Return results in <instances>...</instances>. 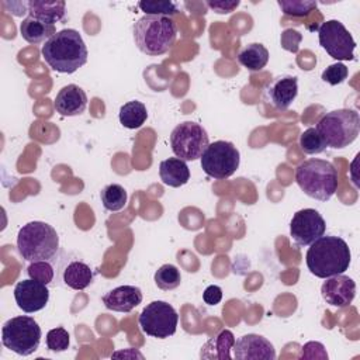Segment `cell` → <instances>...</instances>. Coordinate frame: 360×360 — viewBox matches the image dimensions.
Masks as SVG:
<instances>
[{
  "label": "cell",
  "mask_w": 360,
  "mask_h": 360,
  "mask_svg": "<svg viewBox=\"0 0 360 360\" xmlns=\"http://www.w3.org/2000/svg\"><path fill=\"white\" fill-rule=\"evenodd\" d=\"M44 60L59 73H75L87 62V46L79 31L65 28L52 35L41 49Z\"/></svg>",
  "instance_id": "cell-1"
},
{
  "label": "cell",
  "mask_w": 360,
  "mask_h": 360,
  "mask_svg": "<svg viewBox=\"0 0 360 360\" xmlns=\"http://www.w3.org/2000/svg\"><path fill=\"white\" fill-rule=\"evenodd\" d=\"M350 260L349 245L345 239L333 235L318 238L309 245L305 256L308 270L319 278L345 273L349 269Z\"/></svg>",
  "instance_id": "cell-2"
},
{
  "label": "cell",
  "mask_w": 360,
  "mask_h": 360,
  "mask_svg": "<svg viewBox=\"0 0 360 360\" xmlns=\"http://www.w3.org/2000/svg\"><path fill=\"white\" fill-rule=\"evenodd\" d=\"M132 31L135 45L149 56L166 53L177 38L176 22L165 15H143L135 22Z\"/></svg>",
  "instance_id": "cell-3"
},
{
  "label": "cell",
  "mask_w": 360,
  "mask_h": 360,
  "mask_svg": "<svg viewBox=\"0 0 360 360\" xmlns=\"http://www.w3.org/2000/svg\"><path fill=\"white\" fill-rule=\"evenodd\" d=\"M295 181L311 198L328 201L338 190V170L323 159H307L295 169Z\"/></svg>",
  "instance_id": "cell-4"
},
{
  "label": "cell",
  "mask_w": 360,
  "mask_h": 360,
  "mask_svg": "<svg viewBox=\"0 0 360 360\" xmlns=\"http://www.w3.org/2000/svg\"><path fill=\"white\" fill-rule=\"evenodd\" d=\"M59 248V236L55 228L42 221H31L20 228L17 249L27 262L49 260Z\"/></svg>",
  "instance_id": "cell-5"
},
{
  "label": "cell",
  "mask_w": 360,
  "mask_h": 360,
  "mask_svg": "<svg viewBox=\"0 0 360 360\" xmlns=\"http://www.w3.org/2000/svg\"><path fill=\"white\" fill-rule=\"evenodd\" d=\"M326 146L340 149L356 141L360 132V117L354 110L339 108L326 112L315 127Z\"/></svg>",
  "instance_id": "cell-6"
},
{
  "label": "cell",
  "mask_w": 360,
  "mask_h": 360,
  "mask_svg": "<svg viewBox=\"0 0 360 360\" xmlns=\"http://www.w3.org/2000/svg\"><path fill=\"white\" fill-rule=\"evenodd\" d=\"M41 328L32 316H14L4 322L1 328V342L4 347L20 356L32 354L41 343Z\"/></svg>",
  "instance_id": "cell-7"
},
{
  "label": "cell",
  "mask_w": 360,
  "mask_h": 360,
  "mask_svg": "<svg viewBox=\"0 0 360 360\" xmlns=\"http://www.w3.org/2000/svg\"><path fill=\"white\" fill-rule=\"evenodd\" d=\"M200 159L201 167L207 176L224 180L238 170L240 155L232 142L215 141L207 146Z\"/></svg>",
  "instance_id": "cell-8"
},
{
  "label": "cell",
  "mask_w": 360,
  "mask_h": 360,
  "mask_svg": "<svg viewBox=\"0 0 360 360\" xmlns=\"http://www.w3.org/2000/svg\"><path fill=\"white\" fill-rule=\"evenodd\" d=\"M208 145L207 131L193 121H184L176 125L170 134L172 150L184 162L201 158Z\"/></svg>",
  "instance_id": "cell-9"
},
{
  "label": "cell",
  "mask_w": 360,
  "mask_h": 360,
  "mask_svg": "<svg viewBox=\"0 0 360 360\" xmlns=\"http://www.w3.org/2000/svg\"><path fill=\"white\" fill-rule=\"evenodd\" d=\"M138 322L145 335L166 339L176 333L179 315L169 302L152 301L142 309Z\"/></svg>",
  "instance_id": "cell-10"
},
{
  "label": "cell",
  "mask_w": 360,
  "mask_h": 360,
  "mask_svg": "<svg viewBox=\"0 0 360 360\" xmlns=\"http://www.w3.org/2000/svg\"><path fill=\"white\" fill-rule=\"evenodd\" d=\"M319 44L336 60H353L356 42L347 28L338 20L322 22L318 30Z\"/></svg>",
  "instance_id": "cell-11"
},
{
  "label": "cell",
  "mask_w": 360,
  "mask_h": 360,
  "mask_svg": "<svg viewBox=\"0 0 360 360\" xmlns=\"http://www.w3.org/2000/svg\"><path fill=\"white\" fill-rule=\"evenodd\" d=\"M326 222L323 217L314 208H304L297 211L290 222V233L295 243L308 246L318 238L323 236Z\"/></svg>",
  "instance_id": "cell-12"
},
{
  "label": "cell",
  "mask_w": 360,
  "mask_h": 360,
  "mask_svg": "<svg viewBox=\"0 0 360 360\" xmlns=\"http://www.w3.org/2000/svg\"><path fill=\"white\" fill-rule=\"evenodd\" d=\"M298 94V79L291 75H281L270 79L263 90L262 98L278 111L287 110Z\"/></svg>",
  "instance_id": "cell-13"
},
{
  "label": "cell",
  "mask_w": 360,
  "mask_h": 360,
  "mask_svg": "<svg viewBox=\"0 0 360 360\" xmlns=\"http://www.w3.org/2000/svg\"><path fill=\"white\" fill-rule=\"evenodd\" d=\"M14 300L21 311L32 314L45 308L49 300V290L37 280H22L14 287Z\"/></svg>",
  "instance_id": "cell-14"
},
{
  "label": "cell",
  "mask_w": 360,
  "mask_h": 360,
  "mask_svg": "<svg viewBox=\"0 0 360 360\" xmlns=\"http://www.w3.org/2000/svg\"><path fill=\"white\" fill-rule=\"evenodd\" d=\"M322 298L326 304L345 308L352 304L356 295V283L352 277L342 274L328 277L321 287Z\"/></svg>",
  "instance_id": "cell-15"
},
{
  "label": "cell",
  "mask_w": 360,
  "mask_h": 360,
  "mask_svg": "<svg viewBox=\"0 0 360 360\" xmlns=\"http://www.w3.org/2000/svg\"><path fill=\"white\" fill-rule=\"evenodd\" d=\"M233 356L238 360H274V346L262 335L248 333L235 340Z\"/></svg>",
  "instance_id": "cell-16"
},
{
  "label": "cell",
  "mask_w": 360,
  "mask_h": 360,
  "mask_svg": "<svg viewBox=\"0 0 360 360\" xmlns=\"http://www.w3.org/2000/svg\"><path fill=\"white\" fill-rule=\"evenodd\" d=\"M53 107L63 117L80 115L87 107V94L77 84L63 86L55 97Z\"/></svg>",
  "instance_id": "cell-17"
},
{
  "label": "cell",
  "mask_w": 360,
  "mask_h": 360,
  "mask_svg": "<svg viewBox=\"0 0 360 360\" xmlns=\"http://www.w3.org/2000/svg\"><path fill=\"white\" fill-rule=\"evenodd\" d=\"M142 302V291L135 285H120L103 295L107 309L115 312H131Z\"/></svg>",
  "instance_id": "cell-18"
},
{
  "label": "cell",
  "mask_w": 360,
  "mask_h": 360,
  "mask_svg": "<svg viewBox=\"0 0 360 360\" xmlns=\"http://www.w3.org/2000/svg\"><path fill=\"white\" fill-rule=\"evenodd\" d=\"M235 345V336L229 329L221 330L214 338L208 339L201 347L200 357L207 360H231V350Z\"/></svg>",
  "instance_id": "cell-19"
},
{
  "label": "cell",
  "mask_w": 360,
  "mask_h": 360,
  "mask_svg": "<svg viewBox=\"0 0 360 360\" xmlns=\"http://www.w3.org/2000/svg\"><path fill=\"white\" fill-rule=\"evenodd\" d=\"M30 17L39 20L45 24L55 25V22L65 18L66 3L62 0L45 1V0H31L28 1Z\"/></svg>",
  "instance_id": "cell-20"
},
{
  "label": "cell",
  "mask_w": 360,
  "mask_h": 360,
  "mask_svg": "<svg viewBox=\"0 0 360 360\" xmlns=\"http://www.w3.org/2000/svg\"><path fill=\"white\" fill-rule=\"evenodd\" d=\"M159 176L166 186L180 187L190 180V169L184 160L179 158H169L160 162Z\"/></svg>",
  "instance_id": "cell-21"
},
{
  "label": "cell",
  "mask_w": 360,
  "mask_h": 360,
  "mask_svg": "<svg viewBox=\"0 0 360 360\" xmlns=\"http://www.w3.org/2000/svg\"><path fill=\"white\" fill-rule=\"evenodd\" d=\"M20 34L28 44L37 45L44 41L46 42L52 35H55L56 28H55V25L45 24V22L28 15L20 24Z\"/></svg>",
  "instance_id": "cell-22"
},
{
  "label": "cell",
  "mask_w": 360,
  "mask_h": 360,
  "mask_svg": "<svg viewBox=\"0 0 360 360\" xmlns=\"http://www.w3.org/2000/svg\"><path fill=\"white\" fill-rule=\"evenodd\" d=\"M269 51L263 44L252 42L238 52V62L252 72L262 70L269 62Z\"/></svg>",
  "instance_id": "cell-23"
},
{
  "label": "cell",
  "mask_w": 360,
  "mask_h": 360,
  "mask_svg": "<svg viewBox=\"0 0 360 360\" xmlns=\"http://www.w3.org/2000/svg\"><path fill=\"white\" fill-rule=\"evenodd\" d=\"M93 281V271L89 264L80 260L70 262L63 270V283L77 291L87 288Z\"/></svg>",
  "instance_id": "cell-24"
},
{
  "label": "cell",
  "mask_w": 360,
  "mask_h": 360,
  "mask_svg": "<svg viewBox=\"0 0 360 360\" xmlns=\"http://www.w3.org/2000/svg\"><path fill=\"white\" fill-rule=\"evenodd\" d=\"M120 122L122 124V127L128 128V129H136L141 128L146 118H148V111L143 103L134 100V101H128L125 103L121 108H120Z\"/></svg>",
  "instance_id": "cell-25"
},
{
  "label": "cell",
  "mask_w": 360,
  "mask_h": 360,
  "mask_svg": "<svg viewBox=\"0 0 360 360\" xmlns=\"http://www.w3.org/2000/svg\"><path fill=\"white\" fill-rule=\"evenodd\" d=\"M100 197H101L103 207L108 211H112V212L122 210L127 204V200H128L125 188L121 184H117V183L105 186L101 190Z\"/></svg>",
  "instance_id": "cell-26"
},
{
  "label": "cell",
  "mask_w": 360,
  "mask_h": 360,
  "mask_svg": "<svg viewBox=\"0 0 360 360\" xmlns=\"http://www.w3.org/2000/svg\"><path fill=\"white\" fill-rule=\"evenodd\" d=\"M181 283V274L180 270L170 263H166L160 266L155 273V284L165 291L174 290Z\"/></svg>",
  "instance_id": "cell-27"
},
{
  "label": "cell",
  "mask_w": 360,
  "mask_h": 360,
  "mask_svg": "<svg viewBox=\"0 0 360 360\" xmlns=\"http://www.w3.org/2000/svg\"><path fill=\"white\" fill-rule=\"evenodd\" d=\"M300 146L307 155L321 153L326 149V143L316 128H308L301 134Z\"/></svg>",
  "instance_id": "cell-28"
},
{
  "label": "cell",
  "mask_w": 360,
  "mask_h": 360,
  "mask_svg": "<svg viewBox=\"0 0 360 360\" xmlns=\"http://www.w3.org/2000/svg\"><path fill=\"white\" fill-rule=\"evenodd\" d=\"M277 4L290 17H307L316 8V1L314 0H278Z\"/></svg>",
  "instance_id": "cell-29"
},
{
  "label": "cell",
  "mask_w": 360,
  "mask_h": 360,
  "mask_svg": "<svg viewBox=\"0 0 360 360\" xmlns=\"http://www.w3.org/2000/svg\"><path fill=\"white\" fill-rule=\"evenodd\" d=\"M138 7L145 13V15L170 17L179 13V8L173 1H139Z\"/></svg>",
  "instance_id": "cell-30"
},
{
  "label": "cell",
  "mask_w": 360,
  "mask_h": 360,
  "mask_svg": "<svg viewBox=\"0 0 360 360\" xmlns=\"http://www.w3.org/2000/svg\"><path fill=\"white\" fill-rule=\"evenodd\" d=\"M27 273L30 278L37 280L45 285L52 283L53 280V267L48 263V260H38V262H31L30 266L27 267Z\"/></svg>",
  "instance_id": "cell-31"
},
{
  "label": "cell",
  "mask_w": 360,
  "mask_h": 360,
  "mask_svg": "<svg viewBox=\"0 0 360 360\" xmlns=\"http://www.w3.org/2000/svg\"><path fill=\"white\" fill-rule=\"evenodd\" d=\"M69 342L70 336L65 328H53L46 333V347L52 352H65Z\"/></svg>",
  "instance_id": "cell-32"
},
{
  "label": "cell",
  "mask_w": 360,
  "mask_h": 360,
  "mask_svg": "<svg viewBox=\"0 0 360 360\" xmlns=\"http://www.w3.org/2000/svg\"><path fill=\"white\" fill-rule=\"evenodd\" d=\"M349 75V69L346 68V65L338 62V63H333V65H329L323 72H322V80L332 84V86H336L342 82H345V79Z\"/></svg>",
  "instance_id": "cell-33"
},
{
  "label": "cell",
  "mask_w": 360,
  "mask_h": 360,
  "mask_svg": "<svg viewBox=\"0 0 360 360\" xmlns=\"http://www.w3.org/2000/svg\"><path fill=\"white\" fill-rule=\"evenodd\" d=\"M302 41V34H300L298 31L292 30V28H287L281 32V48H284L288 52L297 53L300 49V42Z\"/></svg>",
  "instance_id": "cell-34"
},
{
  "label": "cell",
  "mask_w": 360,
  "mask_h": 360,
  "mask_svg": "<svg viewBox=\"0 0 360 360\" xmlns=\"http://www.w3.org/2000/svg\"><path fill=\"white\" fill-rule=\"evenodd\" d=\"M300 359H328V353L322 343L308 342L302 346Z\"/></svg>",
  "instance_id": "cell-35"
},
{
  "label": "cell",
  "mask_w": 360,
  "mask_h": 360,
  "mask_svg": "<svg viewBox=\"0 0 360 360\" xmlns=\"http://www.w3.org/2000/svg\"><path fill=\"white\" fill-rule=\"evenodd\" d=\"M240 4L239 0H214L207 1V6L218 14H229Z\"/></svg>",
  "instance_id": "cell-36"
},
{
  "label": "cell",
  "mask_w": 360,
  "mask_h": 360,
  "mask_svg": "<svg viewBox=\"0 0 360 360\" xmlns=\"http://www.w3.org/2000/svg\"><path fill=\"white\" fill-rule=\"evenodd\" d=\"M202 300L208 305H217L222 300V290L218 285H208L202 292Z\"/></svg>",
  "instance_id": "cell-37"
},
{
  "label": "cell",
  "mask_w": 360,
  "mask_h": 360,
  "mask_svg": "<svg viewBox=\"0 0 360 360\" xmlns=\"http://www.w3.org/2000/svg\"><path fill=\"white\" fill-rule=\"evenodd\" d=\"M129 350H131V349H129ZM129 350H125V352H121V353H114L112 356L115 357V356H120V354H122V356H138V357H141V359L143 357V356H142L141 353H138V352H136V353H132V354H131V353H129Z\"/></svg>",
  "instance_id": "cell-38"
}]
</instances>
